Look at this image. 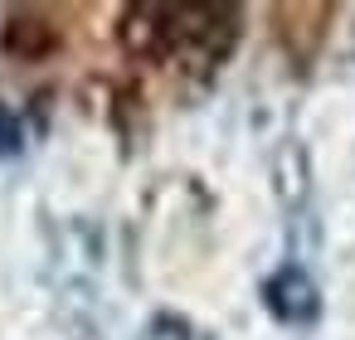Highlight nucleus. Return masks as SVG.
Wrapping results in <instances>:
<instances>
[{
	"mask_svg": "<svg viewBox=\"0 0 355 340\" xmlns=\"http://www.w3.org/2000/svg\"><path fill=\"white\" fill-rule=\"evenodd\" d=\"M141 340H195V325H190L185 316H175V311H161V316L146 321Z\"/></svg>",
	"mask_w": 355,
	"mask_h": 340,
	"instance_id": "obj_6",
	"label": "nucleus"
},
{
	"mask_svg": "<svg viewBox=\"0 0 355 340\" xmlns=\"http://www.w3.org/2000/svg\"><path fill=\"white\" fill-rule=\"evenodd\" d=\"M6 49L20 54V59H40L44 49H54V30H49V20L15 15V20L6 25Z\"/></svg>",
	"mask_w": 355,
	"mask_h": 340,
	"instance_id": "obj_4",
	"label": "nucleus"
},
{
	"mask_svg": "<svg viewBox=\"0 0 355 340\" xmlns=\"http://www.w3.org/2000/svg\"><path fill=\"white\" fill-rule=\"evenodd\" d=\"M122 49L132 59H175V6H127Z\"/></svg>",
	"mask_w": 355,
	"mask_h": 340,
	"instance_id": "obj_2",
	"label": "nucleus"
},
{
	"mask_svg": "<svg viewBox=\"0 0 355 340\" xmlns=\"http://www.w3.org/2000/svg\"><path fill=\"white\" fill-rule=\"evenodd\" d=\"M20 156H25V122L0 98V161H20Z\"/></svg>",
	"mask_w": 355,
	"mask_h": 340,
	"instance_id": "obj_5",
	"label": "nucleus"
},
{
	"mask_svg": "<svg viewBox=\"0 0 355 340\" xmlns=\"http://www.w3.org/2000/svg\"><path fill=\"white\" fill-rule=\"evenodd\" d=\"M272 190H277V199H282V209H287L292 219L306 214V199H311V165H306V151H302L297 141H287V146L277 151V161H272Z\"/></svg>",
	"mask_w": 355,
	"mask_h": 340,
	"instance_id": "obj_3",
	"label": "nucleus"
},
{
	"mask_svg": "<svg viewBox=\"0 0 355 340\" xmlns=\"http://www.w3.org/2000/svg\"><path fill=\"white\" fill-rule=\"evenodd\" d=\"M263 306L277 325L292 330H311L321 321V287L302 262H282L268 282H263Z\"/></svg>",
	"mask_w": 355,
	"mask_h": 340,
	"instance_id": "obj_1",
	"label": "nucleus"
}]
</instances>
